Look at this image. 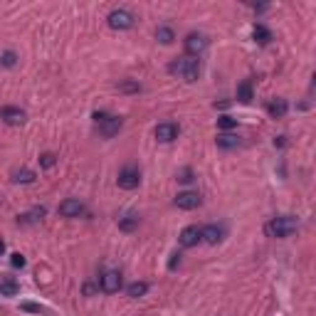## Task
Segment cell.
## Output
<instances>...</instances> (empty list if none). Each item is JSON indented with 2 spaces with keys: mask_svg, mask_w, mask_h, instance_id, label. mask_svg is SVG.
Returning a JSON list of instances; mask_svg holds the SVG:
<instances>
[{
  "mask_svg": "<svg viewBox=\"0 0 316 316\" xmlns=\"http://www.w3.org/2000/svg\"><path fill=\"white\" fill-rule=\"evenodd\" d=\"M200 203H203V198L195 190H183V193L175 195V205L181 210H195V207H200Z\"/></svg>",
  "mask_w": 316,
  "mask_h": 316,
  "instance_id": "8992f818",
  "label": "cell"
},
{
  "mask_svg": "<svg viewBox=\"0 0 316 316\" xmlns=\"http://www.w3.org/2000/svg\"><path fill=\"white\" fill-rule=\"evenodd\" d=\"M0 64H3V67H15V64H18V55L10 52V50L3 52V55H0Z\"/></svg>",
  "mask_w": 316,
  "mask_h": 316,
  "instance_id": "cb8c5ba5",
  "label": "cell"
},
{
  "mask_svg": "<svg viewBox=\"0 0 316 316\" xmlns=\"http://www.w3.org/2000/svg\"><path fill=\"white\" fill-rule=\"evenodd\" d=\"M107 20H109L112 30H131L133 22H136V15L131 10H126V8H119V10H112Z\"/></svg>",
  "mask_w": 316,
  "mask_h": 316,
  "instance_id": "3957f363",
  "label": "cell"
},
{
  "mask_svg": "<svg viewBox=\"0 0 316 316\" xmlns=\"http://www.w3.org/2000/svg\"><path fill=\"white\" fill-rule=\"evenodd\" d=\"M146 292H149V284H146V282H133V284H129V289H126V294H129L131 299L144 297Z\"/></svg>",
  "mask_w": 316,
  "mask_h": 316,
  "instance_id": "44dd1931",
  "label": "cell"
},
{
  "mask_svg": "<svg viewBox=\"0 0 316 316\" xmlns=\"http://www.w3.org/2000/svg\"><path fill=\"white\" fill-rule=\"evenodd\" d=\"M287 109H289V107H287V101H284V99H272V101H269V107H267V112H269L272 119H282V116L287 114Z\"/></svg>",
  "mask_w": 316,
  "mask_h": 316,
  "instance_id": "e0dca14e",
  "label": "cell"
},
{
  "mask_svg": "<svg viewBox=\"0 0 316 316\" xmlns=\"http://www.w3.org/2000/svg\"><path fill=\"white\" fill-rule=\"evenodd\" d=\"M0 119H3L8 126H22L27 116H25V112L18 109V107H5V109L0 112Z\"/></svg>",
  "mask_w": 316,
  "mask_h": 316,
  "instance_id": "30bf717a",
  "label": "cell"
},
{
  "mask_svg": "<svg viewBox=\"0 0 316 316\" xmlns=\"http://www.w3.org/2000/svg\"><path fill=\"white\" fill-rule=\"evenodd\" d=\"M3 252H5V242L0 240V255H3Z\"/></svg>",
  "mask_w": 316,
  "mask_h": 316,
  "instance_id": "1f68e13d",
  "label": "cell"
},
{
  "mask_svg": "<svg viewBox=\"0 0 316 316\" xmlns=\"http://www.w3.org/2000/svg\"><path fill=\"white\" fill-rule=\"evenodd\" d=\"M178 242H181V247H195V244L200 242V227H198V225L183 227V232L178 235Z\"/></svg>",
  "mask_w": 316,
  "mask_h": 316,
  "instance_id": "8fae6325",
  "label": "cell"
},
{
  "mask_svg": "<svg viewBox=\"0 0 316 316\" xmlns=\"http://www.w3.org/2000/svg\"><path fill=\"white\" fill-rule=\"evenodd\" d=\"M15 181H18V183H32V181H35V173L27 170V168H25V170H18V173H15Z\"/></svg>",
  "mask_w": 316,
  "mask_h": 316,
  "instance_id": "d4e9b609",
  "label": "cell"
},
{
  "mask_svg": "<svg viewBox=\"0 0 316 316\" xmlns=\"http://www.w3.org/2000/svg\"><path fill=\"white\" fill-rule=\"evenodd\" d=\"M170 72L178 75L186 82H195L200 77V59L198 57H178L173 64H170Z\"/></svg>",
  "mask_w": 316,
  "mask_h": 316,
  "instance_id": "7a4b0ae2",
  "label": "cell"
},
{
  "mask_svg": "<svg viewBox=\"0 0 316 316\" xmlns=\"http://www.w3.org/2000/svg\"><path fill=\"white\" fill-rule=\"evenodd\" d=\"M235 126H237V119H232V116H227V114L218 119V129L230 131V129H235Z\"/></svg>",
  "mask_w": 316,
  "mask_h": 316,
  "instance_id": "603a6c76",
  "label": "cell"
},
{
  "mask_svg": "<svg viewBox=\"0 0 316 316\" xmlns=\"http://www.w3.org/2000/svg\"><path fill=\"white\" fill-rule=\"evenodd\" d=\"M215 144H218V149H237V144H240V138L235 136V133H230V131H225V133H220L218 138H215Z\"/></svg>",
  "mask_w": 316,
  "mask_h": 316,
  "instance_id": "5bb4252c",
  "label": "cell"
},
{
  "mask_svg": "<svg viewBox=\"0 0 316 316\" xmlns=\"http://www.w3.org/2000/svg\"><path fill=\"white\" fill-rule=\"evenodd\" d=\"M45 218V207H35L32 213H27V215H22V220L20 223H38Z\"/></svg>",
  "mask_w": 316,
  "mask_h": 316,
  "instance_id": "7402d4cb",
  "label": "cell"
},
{
  "mask_svg": "<svg viewBox=\"0 0 316 316\" xmlns=\"http://www.w3.org/2000/svg\"><path fill=\"white\" fill-rule=\"evenodd\" d=\"M57 210H59L62 218H79V215L84 213V203H82L79 198H67V200L59 203Z\"/></svg>",
  "mask_w": 316,
  "mask_h": 316,
  "instance_id": "ba28073f",
  "label": "cell"
},
{
  "mask_svg": "<svg viewBox=\"0 0 316 316\" xmlns=\"http://www.w3.org/2000/svg\"><path fill=\"white\" fill-rule=\"evenodd\" d=\"M20 294V284L15 279H3L0 282V297H18Z\"/></svg>",
  "mask_w": 316,
  "mask_h": 316,
  "instance_id": "2e32d148",
  "label": "cell"
},
{
  "mask_svg": "<svg viewBox=\"0 0 316 316\" xmlns=\"http://www.w3.org/2000/svg\"><path fill=\"white\" fill-rule=\"evenodd\" d=\"M22 309H25V311H32V314H42V311H45L40 304H22Z\"/></svg>",
  "mask_w": 316,
  "mask_h": 316,
  "instance_id": "f546056e",
  "label": "cell"
},
{
  "mask_svg": "<svg viewBox=\"0 0 316 316\" xmlns=\"http://www.w3.org/2000/svg\"><path fill=\"white\" fill-rule=\"evenodd\" d=\"M205 47H207V38H205L203 32H190V35L186 38L188 57H198L200 52H205Z\"/></svg>",
  "mask_w": 316,
  "mask_h": 316,
  "instance_id": "5b68a950",
  "label": "cell"
},
{
  "mask_svg": "<svg viewBox=\"0 0 316 316\" xmlns=\"http://www.w3.org/2000/svg\"><path fill=\"white\" fill-rule=\"evenodd\" d=\"M136 227H138V215H124V218H119V230L133 232Z\"/></svg>",
  "mask_w": 316,
  "mask_h": 316,
  "instance_id": "ffe728a7",
  "label": "cell"
},
{
  "mask_svg": "<svg viewBox=\"0 0 316 316\" xmlns=\"http://www.w3.org/2000/svg\"><path fill=\"white\" fill-rule=\"evenodd\" d=\"M255 99V92H252V82L250 79H244L240 87H237V101L240 104H250Z\"/></svg>",
  "mask_w": 316,
  "mask_h": 316,
  "instance_id": "9a60e30c",
  "label": "cell"
},
{
  "mask_svg": "<svg viewBox=\"0 0 316 316\" xmlns=\"http://www.w3.org/2000/svg\"><path fill=\"white\" fill-rule=\"evenodd\" d=\"M225 230L220 227V225H205V227H200V240L207 242V244H218V242L223 240Z\"/></svg>",
  "mask_w": 316,
  "mask_h": 316,
  "instance_id": "7c38bea8",
  "label": "cell"
},
{
  "mask_svg": "<svg viewBox=\"0 0 316 316\" xmlns=\"http://www.w3.org/2000/svg\"><path fill=\"white\" fill-rule=\"evenodd\" d=\"M55 161H57L55 153H42V156H40V166L42 168H52L55 166Z\"/></svg>",
  "mask_w": 316,
  "mask_h": 316,
  "instance_id": "484cf974",
  "label": "cell"
},
{
  "mask_svg": "<svg viewBox=\"0 0 316 316\" xmlns=\"http://www.w3.org/2000/svg\"><path fill=\"white\" fill-rule=\"evenodd\" d=\"M119 89H121V92H138L141 87H138V84H133V82H124Z\"/></svg>",
  "mask_w": 316,
  "mask_h": 316,
  "instance_id": "83f0119b",
  "label": "cell"
},
{
  "mask_svg": "<svg viewBox=\"0 0 316 316\" xmlns=\"http://www.w3.org/2000/svg\"><path fill=\"white\" fill-rule=\"evenodd\" d=\"M156 138L161 141V144H170V141H175L178 138V133H181V126L178 124H173V121H163V124H158L156 126Z\"/></svg>",
  "mask_w": 316,
  "mask_h": 316,
  "instance_id": "277c9868",
  "label": "cell"
},
{
  "mask_svg": "<svg viewBox=\"0 0 316 316\" xmlns=\"http://www.w3.org/2000/svg\"><path fill=\"white\" fill-rule=\"evenodd\" d=\"M99 287H101L104 294H116L121 289V274L119 272H104L99 277Z\"/></svg>",
  "mask_w": 316,
  "mask_h": 316,
  "instance_id": "9c48e42d",
  "label": "cell"
},
{
  "mask_svg": "<svg viewBox=\"0 0 316 316\" xmlns=\"http://www.w3.org/2000/svg\"><path fill=\"white\" fill-rule=\"evenodd\" d=\"M119 129H121V119H116V116H107V119L99 124V133H101L104 138H112Z\"/></svg>",
  "mask_w": 316,
  "mask_h": 316,
  "instance_id": "4fadbf2b",
  "label": "cell"
},
{
  "mask_svg": "<svg viewBox=\"0 0 316 316\" xmlns=\"http://www.w3.org/2000/svg\"><path fill=\"white\" fill-rule=\"evenodd\" d=\"M178 264H181V252H173V255H170V262H168V269H175Z\"/></svg>",
  "mask_w": 316,
  "mask_h": 316,
  "instance_id": "f1b7e54d",
  "label": "cell"
},
{
  "mask_svg": "<svg viewBox=\"0 0 316 316\" xmlns=\"http://www.w3.org/2000/svg\"><path fill=\"white\" fill-rule=\"evenodd\" d=\"M116 183H119V188H124V190H133V188H138V183H141V173L131 166L124 168V170L119 173Z\"/></svg>",
  "mask_w": 316,
  "mask_h": 316,
  "instance_id": "52a82bcc",
  "label": "cell"
},
{
  "mask_svg": "<svg viewBox=\"0 0 316 316\" xmlns=\"http://www.w3.org/2000/svg\"><path fill=\"white\" fill-rule=\"evenodd\" d=\"M297 218H292V215H282V218H274V220H269V223L264 225V232L269 235V237H277V240H284V237H292L294 232H297Z\"/></svg>",
  "mask_w": 316,
  "mask_h": 316,
  "instance_id": "6da1fadb",
  "label": "cell"
},
{
  "mask_svg": "<svg viewBox=\"0 0 316 316\" xmlns=\"http://www.w3.org/2000/svg\"><path fill=\"white\" fill-rule=\"evenodd\" d=\"M175 178H178V183H193V170H190V168H183V170L175 173Z\"/></svg>",
  "mask_w": 316,
  "mask_h": 316,
  "instance_id": "4316f807",
  "label": "cell"
},
{
  "mask_svg": "<svg viewBox=\"0 0 316 316\" xmlns=\"http://www.w3.org/2000/svg\"><path fill=\"white\" fill-rule=\"evenodd\" d=\"M156 40H158L161 45H170V42L175 40V32H173V27H168V25H161V27L156 30Z\"/></svg>",
  "mask_w": 316,
  "mask_h": 316,
  "instance_id": "d6986e66",
  "label": "cell"
},
{
  "mask_svg": "<svg viewBox=\"0 0 316 316\" xmlns=\"http://www.w3.org/2000/svg\"><path fill=\"white\" fill-rule=\"evenodd\" d=\"M10 264H13V267H20V269H22V267H25V257H22V255H13Z\"/></svg>",
  "mask_w": 316,
  "mask_h": 316,
  "instance_id": "4dcf8cb0",
  "label": "cell"
},
{
  "mask_svg": "<svg viewBox=\"0 0 316 316\" xmlns=\"http://www.w3.org/2000/svg\"><path fill=\"white\" fill-rule=\"evenodd\" d=\"M252 38L257 45H269L272 42V32L264 27V25H255V30H252Z\"/></svg>",
  "mask_w": 316,
  "mask_h": 316,
  "instance_id": "ac0fdd59",
  "label": "cell"
}]
</instances>
